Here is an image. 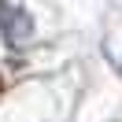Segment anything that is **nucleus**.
<instances>
[{"label": "nucleus", "mask_w": 122, "mask_h": 122, "mask_svg": "<svg viewBox=\"0 0 122 122\" xmlns=\"http://www.w3.org/2000/svg\"><path fill=\"white\" fill-rule=\"evenodd\" d=\"M0 30H4V41L8 45H22L30 37V30H33V19L19 4H0Z\"/></svg>", "instance_id": "f257e3e1"}, {"label": "nucleus", "mask_w": 122, "mask_h": 122, "mask_svg": "<svg viewBox=\"0 0 122 122\" xmlns=\"http://www.w3.org/2000/svg\"><path fill=\"white\" fill-rule=\"evenodd\" d=\"M118 70H122V56H118Z\"/></svg>", "instance_id": "f03ea898"}]
</instances>
